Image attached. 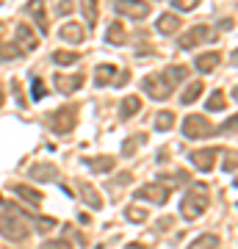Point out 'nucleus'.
Segmentation results:
<instances>
[{
	"instance_id": "4",
	"label": "nucleus",
	"mask_w": 238,
	"mask_h": 249,
	"mask_svg": "<svg viewBox=\"0 0 238 249\" xmlns=\"http://www.w3.org/2000/svg\"><path fill=\"white\" fill-rule=\"evenodd\" d=\"M55 61H58V64H70V61H75V55H70V53H58V55H55Z\"/></svg>"
},
{
	"instance_id": "3",
	"label": "nucleus",
	"mask_w": 238,
	"mask_h": 249,
	"mask_svg": "<svg viewBox=\"0 0 238 249\" xmlns=\"http://www.w3.org/2000/svg\"><path fill=\"white\" fill-rule=\"evenodd\" d=\"M200 0H175V6L177 9H191V6H197Z\"/></svg>"
},
{
	"instance_id": "1",
	"label": "nucleus",
	"mask_w": 238,
	"mask_h": 249,
	"mask_svg": "<svg viewBox=\"0 0 238 249\" xmlns=\"http://www.w3.org/2000/svg\"><path fill=\"white\" fill-rule=\"evenodd\" d=\"M116 11H128V17H144L147 14V3H139V0H119L116 3Z\"/></svg>"
},
{
	"instance_id": "5",
	"label": "nucleus",
	"mask_w": 238,
	"mask_h": 249,
	"mask_svg": "<svg viewBox=\"0 0 238 249\" xmlns=\"http://www.w3.org/2000/svg\"><path fill=\"white\" fill-rule=\"evenodd\" d=\"M39 97H42V83L34 80V100H39Z\"/></svg>"
},
{
	"instance_id": "2",
	"label": "nucleus",
	"mask_w": 238,
	"mask_h": 249,
	"mask_svg": "<svg viewBox=\"0 0 238 249\" xmlns=\"http://www.w3.org/2000/svg\"><path fill=\"white\" fill-rule=\"evenodd\" d=\"M64 39H70V42H80V28H64Z\"/></svg>"
}]
</instances>
